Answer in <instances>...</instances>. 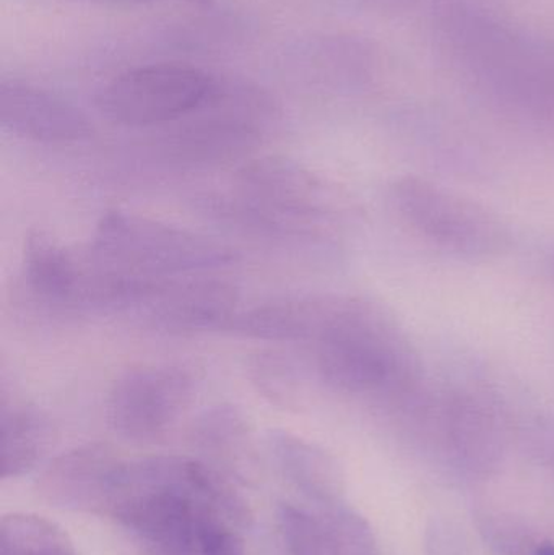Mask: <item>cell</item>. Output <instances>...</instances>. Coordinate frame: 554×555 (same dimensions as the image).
I'll use <instances>...</instances> for the list:
<instances>
[{
    "instance_id": "cell-10",
    "label": "cell",
    "mask_w": 554,
    "mask_h": 555,
    "mask_svg": "<svg viewBox=\"0 0 554 555\" xmlns=\"http://www.w3.org/2000/svg\"><path fill=\"white\" fill-rule=\"evenodd\" d=\"M124 460L106 443H88L62 453L38 479L42 501L72 512H109L114 482Z\"/></svg>"
},
{
    "instance_id": "cell-18",
    "label": "cell",
    "mask_w": 554,
    "mask_h": 555,
    "mask_svg": "<svg viewBox=\"0 0 554 555\" xmlns=\"http://www.w3.org/2000/svg\"><path fill=\"white\" fill-rule=\"evenodd\" d=\"M328 555H381L376 537L361 515L348 508H327L321 518Z\"/></svg>"
},
{
    "instance_id": "cell-14",
    "label": "cell",
    "mask_w": 554,
    "mask_h": 555,
    "mask_svg": "<svg viewBox=\"0 0 554 555\" xmlns=\"http://www.w3.org/2000/svg\"><path fill=\"white\" fill-rule=\"evenodd\" d=\"M267 449L280 473L302 495L325 508L340 507L345 475L335 456L286 430H272Z\"/></svg>"
},
{
    "instance_id": "cell-1",
    "label": "cell",
    "mask_w": 554,
    "mask_h": 555,
    "mask_svg": "<svg viewBox=\"0 0 554 555\" xmlns=\"http://www.w3.org/2000/svg\"><path fill=\"white\" fill-rule=\"evenodd\" d=\"M436 48L464 80L506 106L554 120V48L477 7L439 10Z\"/></svg>"
},
{
    "instance_id": "cell-4",
    "label": "cell",
    "mask_w": 554,
    "mask_h": 555,
    "mask_svg": "<svg viewBox=\"0 0 554 555\" xmlns=\"http://www.w3.org/2000/svg\"><path fill=\"white\" fill-rule=\"evenodd\" d=\"M88 253L111 272L146 281L202 275L237 260L220 241L127 211L103 215Z\"/></svg>"
},
{
    "instance_id": "cell-20",
    "label": "cell",
    "mask_w": 554,
    "mask_h": 555,
    "mask_svg": "<svg viewBox=\"0 0 554 555\" xmlns=\"http://www.w3.org/2000/svg\"><path fill=\"white\" fill-rule=\"evenodd\" d=\"M195 553L197 555H246L236 525L218 512L202 507L195 518Z\"/></svg>"
},
{
    "instance_id": "cell-7",
    "label": "cell",
    "mask_w": 554,
    "mask_h": 555,
    "mask_svg": "<svg viewBox=\"0 0 554 555\" xmlns=\"http://www.w3.org/2000/svg\"><path fill=\"white\" fill-rule=\"evenodd\" d=\"M23 280L29 293L61 309H123L126 284L90 253L80 257L44 233L29 234L23 249Z\"/></svg>"
},
{
    "instance_id": "cell-9",
    "label": "cell",
    "mask_w": 554,
    "mask_h": 555,
    "mask_svg": "<svg viewBox=\"0 0 554 555\" xmlns=\"http://www.w3.org/2000/svg\"><path fill=\"white\" fill-rule=\"evenodd\" d=\"M137 309L153 328L172 335L231 332L243 307L227 281L184 276L163 281Z\"/></svg>"
},
{
    "instance_id": "cell-11",
    "label": "cell",
    "mask_w": 554,
    "mask_h": 555,
    "mask_svg": "<svg viewBox=\"0 0 554 555\" xmlns=\"http://www.w3.org/2000/svg\"><path fill=\"white\" fill-rule=\"evenodd\" d=\"M0 126L20 139L41 143L81 142L93 133L80 107L22 80L0 81Z\"/></svg>"
},
{
    "instance_id": "cell-5",
    "label": "cell",
    "mask_w": 554,
    "mask_h": 555,
    "mask_svg": "<svg viewBox=\"0 0 554 555\" xmlns=\"http://www.w3.org/2000/svg\"><path fill=\"white\" fill-rule=\"evenodd\" d=\"M400 223L451 256L490 260L511 249L513 233L500 215L420 176H402L389 188Z\"/></svg>"
},
{
    "instance_id": "cell-21",
    "label": "cell",
    "mask_w": 554,
    "mask_h": 555,
    "mask_svg": "<svg viewBox=\"0 0 554 555\" xmlns=\"http://www.w3.org/2000/svg\"><path fill=\"white\" fill-rule=\"evenodd\" d=\"M428 555H468L467 543L458 528L446 521H436L426 534Z\"/></svg>"
},
{
    "instance_id": "cell-6",
    "label": "cell",
    "mask_w": 554,
    "mask_h": 555,
    "mask_svg": "<svg viewBox=\"0 0 554 555\" xmlns=\"http://www.w3.org/2000/svg\"><path fill=\"white\" fill-rule=\"evenodd\" d=\"M217 81L214 75L191 65H146L111 80L98 93L96 106L117 126H168L201 109Z\"/></svg>"
},
{
    "instance_id": "cell-13",
    "label": "cell",
    "mask_w": 554,
    "mask_h": 555,
    "mask_svg": "<svg viewBox=\"0 0 554 555\" xmlns=\"http://www.w3.org/2000/svg\"><path fill=\"white\" fill-rule=\"evenodd\" d=\"M191 442L204 455V462L233 481L241 485L259 481V456L254 449L253 430L236 406L223 404L205 411L192 426Z\"/></svg>"
},
{
    "instance_id": "cell-19",
    "label": "cell",
    "mask_w": 554,
    "mask_h": 555,
    "mask_svg": "<svg viewBox=\"0 0 554 555\" xmlns=\"http://www.w3.org/2000/svg\"><path fill=\"white\" fill-rule=\"evenodd\" d=\"M279 520L288 555H328L321 520L289 504L280 507Z\"/></svg>"
},
{
    "instance_id": "cell-25",
    "label": "cell",
    "mask_w": 554,
    "mask_h": 555,
    "mask_svg": "<svg viewBox=\"0 0 554 555\" xmlns=\"http://www.w3.org/2000/svg\"><path fill=\"white\" fill-rule=\"evenodd\" d=\"M185 2L197 3V5L202 7H210L214 5L215 0H185Z\"/></svg>"
},
{
    "instance_id": "cell-23",
    "label": "cell",
    "mask_w": 554,
    "mask_h": 555,
    "mask_svg": "<svg viewBox=\"0 0 554 555\" xmlns=\"http://www.w3.org/2000/svg\"><path fill=\"white\" fill-rule=\"evenodd\" d=\"M545 272L546 275H549L550 280H552V283L554 284V247L552 253H549V256H546Z\"/></svg>"
},
{
    "instance_id": "cell-2",
    "label": "cell",
    "mask_w": 554,
    "mask_h": 555,
    "mask_svg": "<svg viewBox=\"0 0 554 555\" xmlns=\"http://www.w3.org/2000/svg\"><path fill=\"white\" fill-rule=\"evenodd\" d=\"M227 227L286 244H327L347 218V204L321 176L280 156L247 163L231 194L204 198Z\"/></svg>"
},
{
    "instance_id": "cell-24",
    "label": "cell",
    "mask_w": 554,
    "mask_h": 555,
    "mask_svg": "<svg viewBox=\"0 0 554 555\" xmlns=\"http://www.w3.org/2000/svg\"><path fill=\"white\" fill-rule=\"evenodd\" d=\"M536 555H554V546L553 544H543L537 550Z\"/></svg>"
},
{
    "instance_id": "cell-16",
    "label": "cell",
    "mask_w": 554,
    "mask_h": 555,
    "mask_svg": "<svg viewBox=\"0 0 554 555\" xmlns=\"http://www.w3.org/2000/svg\"><path fill=\"white\" fill-rule=\"evenodd\" d=\"M0 555H80L57 525L33 514H10L0 521Z\"/></svg>"
},
{
    "instance_id": "cell-8",
    "label": "cell",
    "mask_w": 554,
    "mask_h": 555,
    "mask_svg": "<svg viewBox=\"0 0 554 555\" xmlns=\"http://www.w3.org/2000/svg\"><path fill=\"white\" fill-rule=\"evenodd\" d=\"M194 391V377L179 365L132 369L111 388L107 423L124 439H156L168 433L191 406Z\"/></svg>"
},
{
    "instance_id": "cell-17",
    "label": "cell",
    "mask_w": 554,
    "mask_h": 555,
    "mask_svg": "<svg viewBox=\"0 0 554 555\" xmlns=\"http://www.w3.org/2000/svg\"><path fill=\"white\" fill-rule=\"evenodd\" d=\"M250 378L263 397L280 406H293L301 397V374L286 356L276 352L257 354L250 361Z\"/></svg>"
},
{
    "instance_id": "cell-22",
    "label": "cell",
    "mask_w": 554,
    "mask_h": 555,
    "mask_svg": "<svg viewBox=\"0 0 554 555\" xmlns=\"http://www.w3.org/2000/svg\"><path fill=\"white\" fill-rule=\"evenodd\" d=\"M83 2L104 3V5H133V3L149 2V0H83Z\"/></svg>"
},
{
    "instance_id": "cell-15",
    "label": "cell",
    "mask_w": 554,
    "mask_h": 555,
    "mask_svg": "<svg viewBox=\"0 0 554 555\" xmlns=\"http://www.w3.org/2000/svg\"><path fill=\"white\" fill-rule=\"evenodd\" d=\"M54 439L51 420L35 404L2 401L0 410V469L2 479L31 472Z\"/></svg>"
},
{
    "instance_id": "cell-3",
    "label": "cell",
    "mask_w": 554,
    "mask_h": 555,
    "mask_svg": "<svg viewBox=\"0 0 554 555\" xmlns=\"http://www.w3.org/2000/svg\"><path fill=\"white\" fill-rule=\"evenodd\" d=\"M314 348L319 378L338 393L403 398L422 382L409 336L371 300L337 296Z\"/></svg>"
},
{
    "instance_id": "cell-12",
    "label": "cell",
    "mask_w": 554,
    "mask_h": 555,
    "mask_svg": "<svg viewBox=\"0 0 554 555\" xmlns=\"http://www.w3.org/2000/svg\"><path fill=\"white\" fill-rule=\"evenodd\" d=\"M337 296H285L241 309L231 332L275 343H314L331 319Z\"/></svg>"
}]
</instances>
